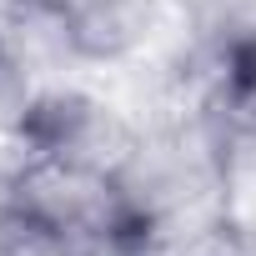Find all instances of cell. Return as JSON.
Here are the masks:
<instances>
[{"label": "cell", "mask_w": 256, "mask_h": 256, "mask_svg": "<svg viewBox=\"0 0 256 256\" xmlns=\"http://www.w3.org/2000/svg\"><path fill=\"white\" fill-rule=\"evenodd\" d=\"M6 10L76 60H120L151 26V0H6Z\"/></svg>", "instance_id": "cell-1"}, {"label": "cell", "mask_w": 256, "mask_h": 256, "mask_svg": "<svg viewBox=\"0 0 256 256\" xmlns=\"http://www.w3.org/2000/svg\"><path fill=\"white\" fill-rule=\"evenodd\" d=\"M161 256H256V226L226 211H211L206 221L186 226Z\"/></svg>", "instance_id": "cell-2"}, {"label": "cell", "mask_w": 256, "mask_h": 256, "mask_svg": "<svg viewBox=\"0 0 256 256\" xmlns=\"http://www.w3.org/2000/svg\"><path fill=\"white\" fill-rule=\"evenodd\" d=\"M0 256H80L30 216H20L10 201H0Z\"/></svg>", "instance_id": "cell-3"}, {"label": "cell", "mask_w": 256, "mask_h": 256, "mask_svg": "<svg viewBox=\"0 0 256 256\" xmlns=\"http://www.w3.org/2000/svg\"><path fill=\"white\" fill-rule=\"evenodd\" d=\"M6 90H16V60H10L6 36H0V96H6Z\"/></svg>", "instance_id": "cell-4"}]
</instances>
